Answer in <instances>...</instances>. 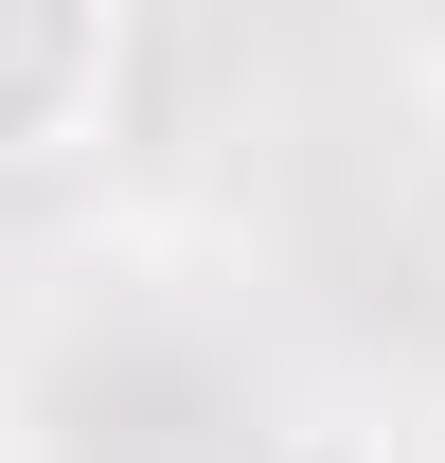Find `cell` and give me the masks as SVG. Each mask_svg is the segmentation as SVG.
Wrapping results in <instances>:
<instances>
[{
  "mask_svg": "<svg viewBox=\"0 0 445 463\" xmlns=\"http://www.w3.org/2000/svg\"><path fill=\"white\" fill-rule=\"evenodd\" d=\"M108 0H0V161H36V143H71V125L108 108Z\"/></svg>",
  "mask_w": 445,
  "mask_h": 463,
  "instance_id": "1",
  "label": "cell"
}]
</instances>
